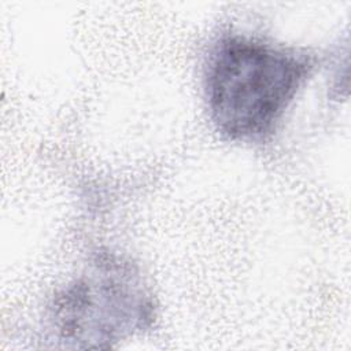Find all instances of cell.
Wrapping results in <instances>:
<instances>
[{
    "label": "cell",
    "mask_w": 351,
    "mask_h": 351,
    "mask_svg": "<svg viewBox=\"0 0 351 351\" xmlns=\"http://www.w3.org/2000/svg\"><path fill=\"white\" fill-rule=\"evenodd\" d=\"M292 48L230 33L214 45L206 69V99L215 129L251 141L270 134L313 70Z\"/></svg>",
    "instance_id": "1"
},
{
    "label": "cell",
    "mask_w": 351,
    "mask_h": 351,
    "mask_svg": "<svg viewBox=\"0 0 351 351\" xmlns=\"http://www.w3.org/2000/svg\"><path fill=\"white\" fill-rule=\"evenodd\" d=\"M47 318L62 347L110 348L151 325L154 303L130 262L100 254L55 293Z\"/></svg>",
    "instance_id": "2"
}]
</instances>
